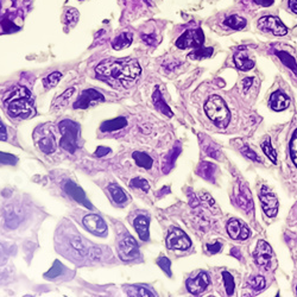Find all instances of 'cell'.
<instances>
[{
    "label": "cell",
    "mask_w": 297,
    "mask_h": 297,
    "mask_svg": "<svg viewBox=\"0 0 297 297\" xmlns=\"http://www.w3.org/2000/svg\"><path fill=\"white\" fill-rule=\"evenodd\" d=\"M2 259H5V257H4V249H3V246L0 245V263H2Z\"/></svg>",
    "instance_id": "cell-54"
},
{
    "label": "cell",
    "mask_w": 297,
    "mask_h": 297,
    "mask_svg": "<svg viewBox=\"0 0 297 297\" xmlns=\"http://www.w3.org/2000/svg\"><path fill=\"white\" fill-rule=\"evenodd\" d=\"M130 187H132V188H139L145 193L148 192V189H150V186H148V183H147L146 180L139 179V177L133 179L132 181L130 182Z\"/></svg>",
    "instance_id": "cell-38"
},
{
    "label": "cell",
    "mask_w": 297,
    "mask_h": 297,
    "mask_svg": "<svg viewBox=\"0 0 297 297\" xmlns=\"http://www.w3.org/2000/svg\"><path fill=\"white\" fill-rule=\"evenodd\" d=\"M234 63L236 68L243 70V72H247V70L252 69L254 67V61L249 57L246 50H240L236 52L234 55Z\"/></svg>",
    "instance_id": "cell-19"
},
{
    "label": "cell",
    "mask_w": 297,
    "mask_h": 297,
    "mask_svg": "<svg viewBox=\"0 0 297 297\" xmlns=\"http://www.w3.org/2000/svg\"><path fill=\"white\" fill-rule=\"evenodd\" d=\"M204 41L202 30H188L176 41V47L180 49L200 48Z\"/></svg>",
    "instance_id": "cell-6"
},
{
    "label": "cell",
    "mask_w": 297,
    "mask_h": 297,
    "mask_svg": "<svg viewBox=\"0 0 297 297\" xmlns=\"http://www.w3.org/2000/svg\"><path fill=\"white\" fill-rule=\"evenodd\" d=\"M131 43H132V34L123 33L112 42V47L114 50H122V49L130 47Z\"/></svg>",
    "instance_id": "cell-24"
},
{
    "label": "cell",
    "mask_w": 297,
    "mask_h": 297,
    "mask_svg": "<svg viewBox=\"0 0 297 297\" xmlns=\"http://www.w3.org/2000/svg\"><path fill=\"white\" fill-rule=\"evenodd\" d=\"M289 8L292 12L297 13V0H289Z\"/></svg>",
    "instance_id": "cell-53"
},
{
    "label": "cell",
    "mask_w": 297,
    "mask_h": 297,
    "mask_svg": "<svg viewBox=\"0 0 297 297\" xmlns=\"http://www.w3.org/2000/svg\"><path fill=\"white\" fill-rule=\"evenodd\" d=\"M108 192L111 194L113 201L118 204H124L127 202V196L124 190L116 185H109L108 186Z\"/></svg>",
    "instance_id": "cell-26"
},
{
    "label": "cell",
    "mask_w": 297,
    "mask_h": 297,
    "mask_svg": "<svg viewBox=\"0 0 297 297\" xmlns=\"http://www.w3.org/2000/svg\"><path fill=\"white\" fill-rule=\"evenodd\" d=\"M102 101H105V98L100 92H98L95 90H86L81 93L79 100L74 104V108L84 109V108L90 107V105L92 104V102H102Z\"/></svg>",
    "instance_id": "cell-13"
},
{
    "label": "cell",
    "mask_w": 297,
    "mask_h": 297,
    "mask_svg": "<svg viewBox=\"0 0 297 297\" xmlns=\"http://www.w3.org/2000/svg\"><path fill=\"white\" fill-rule=\"evenodd\" d=\"M111 153V148H108V147H106V146H99L97 148V151H95V156H98V157H104L106 156V155Z\"/></svg>",
    "instance_id": "cell-47"
},
{
    "label": "cell",
    "mask_w": 297,
    "mask_h": 297,
    "mask_svg": "<svg viewBox=\"0 0 297 297\" xmlns=\"http://www.w3.org/2000/svg\"><path fill=\"white\" fill-rule=\"evenodd\" d=\"M5 221H6V225H8L10 228H16L17 226L19 225L18 214L12 213V212H9V213H6Z\"/></svg>",
    "instance_id": "cell-40"
},
{
    "label": "cell",
    "mask_w": 297,
    "mask_h": 297,
    "mask_svg": "<svg viewBox=\"0 0 297 297\" xmlns=\"http://www.w3.org/2000/svg\"><path fill=\"white\" fill-rule=\"evenodd\" d=\"M153 100H154V105H155V108L157 109V111H160L161 113H163L164 115L169 116V118H171L172 115H174V113H172L171 108L169 107V106L165 104L163 97H162V93L160 92L158 88L155 90V93L153 95Z\"/></svg>",
    "instance_id": "cell-22"
},
{
    "label": "cell",
    "mask_w": 297,
    "mask_h": 297,
    "mask_svg": "<svg viewBox=\"0 0 297 297\" xmlns=\"http://www.w3.org/2000/svg\"><path fill=\"white\" fill-rule=\"evenodd\" d=\"M240 151H242V154L244 155V156H246L247 158H250V160H252L254 162H261L260 158L257 156V154L254 153V151L251 150L249 146L242 147V150H240Z\"/></svg>",
    "instance_id": "cell-44"
},
{
    "label": "cell",
    "mask_w": 297,
    "mask_h": 297,
    "mask_svg": "<svg viewBox=\"0 0 297 297\" xmlns=\"http://www.w3.org/2000/svg\"><path fill=\"white\" fill-rule=\"evenodd\" d=\"M210 285V277L206 272H200L195 278H189L187 281V289L193 295H200Z\"/></svg>",
    "instance_id": "cell-14"
},
{
    "label": "cell",
    "mask_w": 297,
    "mask_h": 297,
    "mask_svg": "<svg viewBox=\"0 0 297 297\" xmlns=\"http://www.w3.org/2000/svg\"><path fill=\"white\" fill-rule=\"evenodd\" d=\"M259 200L261 202V207L268 217L274 218L277 215L278 212V199L274 193H271L266 187L263 186L259 193Z\"/></svg>",
    "instance_id": "cell-9"
},
{
    "label": "cell",
    "mask_w": 297,
    "mask_h": 297,
    "mask_svg": "<svg viewBox=\"0 0 297 297\" xmlns=\"http://www.w3.org/2000/svg\"><path fill=\"white\" fill-rule=\"evenodd\" d=\"M83 226L88 231L98 236L107 235V225L104 219L97 214H88L83 218Z\"/></svg>",
    "instance_id": "cell-10"
},
{
    "label": "cell",
    "mask_w": 297,
    "mask_h": 297,
    "mask_svg": "<svg viewBox=\"0 0 297 297\" xmlns=\"http://www.w3.org/2000/svg\"><path fill=\"white\" fill-rule=\"evenodd\" d=\"M79 17H80L79 12H77L75 9L73 8L67 9L65 16H63V23H65L66 25H68L69 27L74 26L77 23V20H79Z\"/></svg>",
    "instance_id": "cell-31"
},
{
    "label": "cell",
    "mask_w": 297,
    "mask_h": 297,
    "mask_svg": "<svg viewBox=\"0 0 297 297\" xmlns=\"http://www.w3.org/2000/svg\"><path fill=\"white\" fill-rule=\"evenodd\" d=\"M118 254L124 261L134 260L139 258V246L131 235H125L118 244Z\"/></svg>",
    "instance_id": "cell-5"
},
{
    "label": "cell",
    "mask_w": 297,
    "mask_h": 297,
    "mask_svg": "<svg viewBox=\"0 0 297 297\" xmlns=\"http://www.w3.org/2000/svg\"><path fill=\"white\" fill-rule=\"evenodd\" d=\"M254 3L260 6H265V8H268V6H271L274 4V0H254Z\"/></svg>",
    "instance_id": "cell-50"
},
{
    "label": "cell",
    "mask_w": 297,
    "mask_h": 297,
    "mask_svg": "<svg viewBox=\"0 0 297 297\" xmlns=\"http://www.w3.org/2000/svg\"><path fill=\"white\" fill-rule=\"evenodd\" d=\"M167 246L171 250H187L192 246L189 236L182 229L174 228L169 232L167 236Z\"/></svg>",
    "instance_id": "cell-7"
},
{
    "label": "cell",
    "mask_w": 297,
    "mask_h": 297,
    "mask_svg": "<svg viewBox=\"0 0 297 297\" xmlns=\"http://www.w3.org/2000/svg\"><path fill=\"white\" fill-rule=\"evenodd\" d=\"M141 38H143V41L146 42L148 45H154L155 43H156V40H155L154 35H143Z\"/></svg>",
    "instance_id": "cell-48"
},
{
    "label": "cell",
    "mask_w": 297,
    "mask_h": 297,
    "mask_svg": "<svg viewBox=\"0 0 297 297\" xmlns=\"http://www.w3.org/2000/svg\"><path fill=\"white\" fill-rule=\"evenodd\" d=\"M18 162V158L13 156L11 154L2 153L0 151V164H8V165H15Z\"/></svg>",
    "instance_id": "cell-41"
},
{
    "label": "cell",
    "mask_w": 297,
    "mask_h": 297,
    "mask_svg": "<svg viewBox=\"0 0 297 297\" xmlns=\"http://www.w3.org/2000/svg\"><path fill=\"white\" fill-rule=\"evenodd\" d=\"M224 24L233 30H242L246 26V20L238 15H233L225 19Z\"/></svg>",
    "instance_id": "cell-29"
},
{
    "label": "cell",
    "mask_w": 297,
    "mask_h": 297,
    "mask_svg": "<svg viewBox=\"0 0 297 297\" xmlns=\"http://www.w3.org/2000/svg\"><path fill=\"white\" fill-rule=\"evenodd\" d=\"M261 148H263L264 154L266 155V156L269 157V160H270L272 163H276V162H277V154H276L275 148L272 147L270 138H269V139H266L263 144H261Z\"/></svg>",
    "instance_id": "cell-33"
},
{
    "label": "cell",
    "mask_w": 297,
    "mask_h": 297,
    "mask_svg": "<svg viewBox=\"0 0 297 297\" xmlns=\"http://www.w3.org/2000/svg\"><path fill=\"white\" fill-rule=\"evenodd\" d=\"M249 285L251 286V289H252L254 292H259L265 288L266 282H265L263 276H256V277H252L250 279Z\"/></svg>",
    "instance_id": "cell-34"
},
{
    "label": "cell",
    "mask_w": 297,
    "mask_h": 297,
    "mask_svg": "<svg viewBox=\"0 0 297 297\" xmlns=\"http://www.w3.org/2000/svg\"><path fill=\"white\" fill-rule=\"evenodd\" d=\"M62 77V74L60 72H54L51 73L50 75H48L45 79L43 80V84L45 88H52L55 86H57V83L60 82V80H61Z\"/></svg>",
    "instance_id": "cell-37"
},
{
    "label": "cell",
    "mask_w": 297,
    "mask_h": 297,
    "mask_svg": "<svg viewBox=\"0 0 297 297\" xmlns=\"http://www.w3.org/2000/svg\"><path fill=\"white\" fill-rule=\"evenodd\" d=\"M275 54L278 56V58L281 60L283 65L288 67L290 70H292L293 74H297V62L296 60L292 57L291 55L288 54L286 51H275Z\"/></svg>",
    "instance_id": "cell-27"
},
{
    "label": "cell",
    "mask_w": 297,
    "mask_h": 297,
    "mask_svg": "<svg viewBox=\"0 0 297 297\" xmlns=\"http://www.w3.org/2000/svg\"><path fill=\"white\" fill-rule=\"evenodd\" d=\"M235 202L238 206L246 212V213H252L253 212V200L252 195H251L250 189L246 186L240 185L239 192L235 195Z\"/></svg>",
    "instance_id": "cell-16"
},
{
    "label": "cell",
    "mask_w": 297,
    "mask_h": 297,
    "mask_svg": "<svg viewBox=\"0 0 297 297\" xmlns=\"http://www.w3.org/2000/svg\"><path fill=\"white\" fill-rule=\"evenodd\" d=\"M157 264H158V266H160L162 270H163L165 274H167L169 277L171 276V271H170V266H171V261L168 259V258H165V257H161L160 259L157 260Z\"/></svg>",
    "instance_id": "cell-42"
},
{
    "label": "cell",
    "mask_w": 297,
    "mask_h": 297,
    "mask_svg": "<svg viewBox=\"0 0 297 297\" xmlns=\"http://www.w3.org/2000/svg\"><path fill=\"white\" fill-rule=\"evenodd\" d=\"M258 27L261 31H265V33L274 34L275 36H284V35L288 34V29H286L284 24L278 18L272 16H266L260 18L259 22H258Z\"/></svg>",
    "instance_id": "cell-8"
},
{
    "label": "cell",
    "mask_w": 297,
    "mask_h": 297,
    "mask_svg": "<svg viewBox=\"0 0 297 297\" xmlns=\"http://www.w3.org/2000/svg\"><path fill=\"white\" fill-rule=\"evenodd\" d=\"M36 143L42 153L47 155L54 153L56 150V146H57L54 133L49 132V131H44L40 138H36Z\"/></svg>",
    "instance_id": "cell-17"
},
{
    "label": "cell",
    "mask_w": 297,
    "mask_h": 297,
    "mask_svg": "<svg viewBox=\"0 0 297 297\" xmlns=\"http://www.w3.org/2000/svg\"><path fill=\"white\" fill-rule=\"evenodd\" d=\"M181 154V146H175L172 150L170 151V154L168 155L167 157L164 158V161H163V171H164V174H168L169 171L171 170L172 167H174V164H175V161H176V158H177L179 155Z\"/></svg>",
    "instance_id": "cell-25"
},
{
    "label": "cell",
    "mask_w": 297,
    "mask_h": 297,
    "mask_svg": "<svg viewBox=\"0 0 297 297\" xmlns=\"http://www.w3.org/2000/svg\"><path fill=\"white\" fill-rule=\"evenodd\" d=\"M231 254L233 257H235L236 259H239V260H243V256H242V253H240V251L236 249V247H233V249L231 250Z\"/></svg>",
    "instance_id": "cell-52"
},
{
    "label": "cell",
    "mask_w": 297,
    "mask_h": 297,
    "mask_svg": "<svg viewBox=\"0 0 297 297\" xmlns=\"http://www.w3.org/2000/svg\"><path fill=\"white\" fill-rule=\"evenodd\" d=\"M206 153L210 155L211 157H213V158H215V160H219V156H220V153H219V150L218 148H215V147H213V146H207L206 147Z\"/></svg>",
    "instance_id": "cell-46"
},
{
    "label": "cell",
    "mask_w": 297,
    "mask_h": 297,
    "mask_svg": "<svg viewBox=\"0 0 297 297\" xmlns=\"http://www.w3.org/2000/svg\"><path fill=\"white\" fill-rule=\"evenodd\" d=\"M127 125V120L124 116H119V118L106 120L101 124L100 131L101 132H114V131L122 130Z\"/></svg>",
    "instance_id": "cell-21"
},
{
    "label": "cell",
    "mask_w": 297,
    "mask_h": 297,
    "mask_svg": "<svg viewBox=\"0 0 297 297\" xmlns=\"http://www.w3.org/2000/svg\"><path fill=\"white\" fill-rule=\"evenodd\" d=\"M133 160L134 162H136V164L138 165V167H140L143 169H150L154 164L153 158L146 154L140 153V151H136V153H133Z\"/></svg>",
    "instance_id": "cell-28"
},
{
    "label": "cell",
    "mask_w": 297,
    "mask_h": 297,
    "mask_svg": "<svg viewBox=\"0 0 297 297\" xmlns=\"http://www.w3.org/2000/svg\"><path fill=\"white\" fill-rule=\"evenodd\" d=\"M213 55V48H196L195 51H193L192 54H189V58L192 60H202L208 58Z\"/></svg>",
    "instance_id": "cell-32"
},
{
    "label": "cell",
    "mask_w": 297,
    "mask_h": 297,
    "mask_svg": "<svg viewBox=\"0 0 297 297\" xmlns=\"http://www.w3.org/2000/svg\"><path fill=\"white\" fill-rule=\"evenodd\" d=\"M222 277H224V283H225V289L226 292H227L228 296H232L234 293V279H233L232 275L227 271L222 272Z\"/></svg>",
    "instance_id": "cell-36"
},
{
    "label": "cell",
    "mask_w": 297,
    "mask_h": 297,
    "mask_svg": "<svg viewBox=\"0 0 297 297\" xmlns=\"http://www.w3.org/2000/svg\"><path fill=\"white\" fill-rule=\"evenodd\" d=\"M60 132L62 133V139L60 146L65 148L70 154H74L77 148V139H79V125L72 120H62L58 124Z\"/></svg>",
    "instance_id": "cell-4"
},
{
    "label": "cell",
    "mask_w": 297,
    "mask_h": 297,
    "mask_svg": "<svg viewBox=\"0 0 297 297\" xmlns=\"http://www.w3.org/2000/svg\"><path fill=\"white\" fill-rule=\"evenodd\" d=\"M204 112H206L208 118L220 129L227 127L229 120H231V113H229L227 105H226L224 99L218 97V95H212L206 101Z\"/></svg>",
    "instance_id": "cell-3"
},
{
    "label": "cell",
    "mask_w": 297,
    "mask_h": 297,
    "mask_svg": "<svg viewBox=\"0 0 297 297\" xmlns=\"http://www.w3.org/2000/svg\"><path fill=\"white\" fill-rule=\"evenodd\" d=\"M95 72L99 76L106 77L108 80H115L126 84L137 80L141 73V68L137 60L120 58V60H105L99 63Z\"/></svg>",
    "instance_id": "cell-1"
},
{
    "label": "cell",
    "mask_w": 297,
    "mask_h": 297,
    "mask_svg": "<svg viewBox=\"0 0 297 297\" xmlns=\"http://www.w3.org/2000/svg\"><path fill=\"white\" fill-rule=\"evenodd\" d=\"M8 139V132H6L5 126L0 123V140H6Z\"/></svg>",
    "instance_id": "cell-51"
},
{
    "label": "cell",
    "mask_w": 297,
    "mask_h": 297,
    "mask_svg": "<svg viewBox=\"0 0 297 297\" xmlns=\"http://www.w3.org/2000/svg\"><path fill=\"white\" fill-rule=\"evenodd\" d=\"M290 104L289 98L285 94H283L282 92H275L271 94L270 97V107L274 111H284L285 108H288Z\"/></svg>",
    "instance_id": "cell-18"
},
{
    "label": "cell",
    "mask_w": 297,
    "mask_h": 297,
    "mask_svg": "<svg viewBox=\"0 0 297 297\" xmlns=\"http://www.w3.org/2000/svg\"><path fill=\"white\" fill-rule=\"evenodd\" d=\"M148 225H150L148 218L144 217V215H139L133 221V227L136 228L138 235H139L140 240H143V242L148 240Z\"/></svg>",
    "instance_id": "cell-20"
},
{
    "label": "cell",
    "mask_w": 297,
    "mask_h": 297,
    "mask_svg": "<svg viewBox=\"0 0 297 297\" xmlns=\"http://www.w3.org/2000/svg\"><path fill=\"white\" fill-rule=\"evenodd\" d=\"M215 164L210 163V162H202L200 164L199 169H197V172L201 177H203L204 180H208V181H213L214 182V174H215Z\"/></svg>",
    "instance_id": "cell-23"
},
{
    "label": "cell",
    "mask_w": 297,
    "mask_h": 297,
    "mask_svg": "<svg viewBox=\"0 0 297 297\" xmlns=\"http://www.w3.org/2000/svg\"><path fill=\"white\" fill-rule=\"evenodd\" d=\"M4 105L9 114L15 118L26 119L35 114L33 94L27 88L23 86L13 88L9 97L5 99Z\"/></svg>",
    "instance_id": "cell-2"
},
{
    "label": "cell",
    "mask_w": 297,
    "mask_h": 297,
    "mask_svg": "<svg viewBox=\"0 0 297 297\" xmlns=\"http://www.w3.org/2000/svg\"><path fill=\"white\" fill-rule=\"evenodd\" d=\"M228 235L234 240H246L251 235L249 227L238 219H232L227 224Z\"/></svg>",
    "instance_id": "cell-12"
},
{
    "label": "cell",
    "mask_w": 297,
    "mask_h": 297,
    "mask_svg": "<svg viewBox=\"0 0 297 297\" xmlns=\"http://www.w3.org/2000/svg\"><path fill=\"white\" fill-rule=\"evenodd\" d=\"M126 293L129 296H155L156 293L139 285H130L126 288Z\"/></svg>",
    "instance_id": "cell-30"
},
{
    "label": "cell",
    "mask_w": 297,
    "mask_h": 297,
    "mask_svg": "<svg viewBox=\"0 0 297 297\" xmlns=\"http://www.w3.org/2000/svg\"><path fill=\"white\" fill-rule=\"evenodd\" d=\"M290 156H291L293 164L297 167V130L293 133L291 141H290Z\"/></svg>",
    "instance_id": "cell-39"
},
{
    "label": "cell",
    "mask_w": 297,
    "mask_h": 297,
    "mask_svg": "<svg viewBox=\"0 0 297 297\" xmlns=\"http://www.w3.org/2000/svg\"><path fill=\"white\" fill-rule=\"evenodd\" d=\"M253 257H254V261H256V264L258 265V266L263 268V269H268L272 258L271 246L269 245L266 242H264V240H259L257 244L256 251H254V253H253Z\"/></svg>",
    "instance_id": "cell-11"
},
{
    "label": "cell",
    "mask_w": 297,
    "mask_h": 297,
    "mask_svg": "<svg viewBox=\"0 0 297 297\" xmlns=\"http://www.w3.org/2000/svg\"><path fill=\"white\" fill-rule=\"evenodd\" d=\"M201 200H202V202L206 204V206L210 208L211 211L219 212V208L217 207V204H215V201L212 199L211 195H208V194H202V195H201Z\"/></svg>",
    "instance_id": "cell-43"
},
{
    "label": "cell",
    "mask_w": 297,
    "mask_h": 297,
    "mask_svg": "<svg viewBox=\"0 0 297 297\" xmlns=\"http://www.w3.org/2000/svg\"><path fill=\"white\" fill-rule=\"evenodd\" d=\"M63 270H65V266L60 263L58 260H56L54 265H52V268L49 270L47 274L44 275V277L45 278H50V279H54V278H57L60 277V276L62 275V272Z\"/></svg>",
    "instance_id": "cell-35"
},
{
    "label": "cell",
    "mask_w": 297,
    "mask_h": 297,
    "mask_svg": "<svg viewBox=\"0 0 297 297\" xmlns=\"http://www.w3.org/2000/svg\"><path fill=\"white\" fill-rule=\"evenodd\" d=\"M65 190H66V193L69 194V195L72 196L77 203L82 204V206L88 208V210H93V206H92L90 201H88V199L86 197V194H84L83 190L81 189L79 186H76L75 183L70 182V181L66 182Z\"/></svg>",
    "instance_id": "cell-15"
},
{
    "label": "cell",
    "mask_w": 297,
    "mask_h": 297,
    "mask_svg": "<svg viewBox=\"0 0 297 297\" xmlns=\"http://www.w3.org/2000/svg\"><path fill=\"white\" fill-rule=\"evenodd\" d=\"M252 82H253V79L252 77H247V79H245L243 81V86H244V92H246L250 90V87L252 86Z\"/></svg>",
    "instance_id": "cell-49"
},
{
    "label": "cell",
    "mask_w": 297,
    "mask_h": 297,
    "mask_svg": "<svg viewBox=\"0 0 297 297\" xmlns=\"http://www.w3.org/2000/svg\"><path fill=\"white\" fill-rule=\"evenodd\" d=\"M221 247H222V244L219 242V240H217L214 244H208L207 250L210 251L211 253H218L219 251L221 250Z\"/></svg>",
    "instance_id": "cell-45"
}]
</instances>
